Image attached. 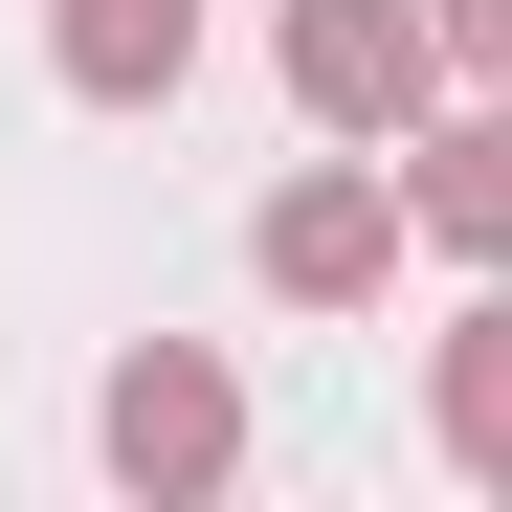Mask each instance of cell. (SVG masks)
I'll return each mask as SVG.
<instances>
[{
    "mask_svg": "<svg viewBox=\"0 0 512 512\" xmlns=\"http://www.w3.org/2000/svg\"><path fill=\"white\" fill-rule=\"evenodd\" d=\"M223 446H245V401H223L201 357H134V379H112V468H134V490H223Z\"/></svg>",
    "mask_w": 512,
    "mask_h": 512,
    "instance_id": "cell-1",
    "label": "cell"
},
{
    "mask_svg": "<svg viewBox=\"0 0 512 512\" xmlns=\"http://www.w3.org/2000/svg\"><path fill=\"white\" fill-rule=\"evenodd\" d=\"M379 245H401L379 179H290V201H268V290H290V312H357V290H379Z\"/></svg>",
    "mask_w": 512,
    "mask_h": 512,
    "instance_id": "cell-2",
    "label": "cell"
},
{
    "mask_svg": "<svg viewBox=\"0 0 512 512\" xmlns=\"http://www.w3.org/2000/svg\"><path fill=\"white\" fill-rule=\"evenodd\" d=\"M179 45H201V0H67V90H179Z\"/></svg>",
    "mask_w": 512,
    "mask_h": 512,
    "instance_id": "cell-4",
    "label": "cell"
},
{
    "mask_svg": "<svg viewBox=\"0 0 512 512\" xmlns=\"http://www.w3.org/2000/svg\"><path fill=\"white\" fill-rule=\"evenodd\" d=\"M423 45H468V67H512V0H423Z\"/></svg>",
    "mask_w": 512,
    "mask_h": 512,
    "instance_id": "cell-7",
    "label": "cell"
},
{
    "mask_svg": "<svg viewBox=\"0 0 512 512\" xmlns=\"http://www.w3.org/2000/svg\"><path fill=\"white\" fill-rule=\"evenodd\" d=\"M446 446H468V468H512V312L446 357Z\"/></svg>",
    "mask_w": 512,
    "mask_h": 512,
    "instance_id": "cell-6",
    "label": "cell"
},
{
    "mask_svg": "<svg viewBox=\"0 0 512 512\" xmlns=\"http://www.w3.org/2000/svg\"><path fill=\"white\" fill-rule=\"evenodd\" d=\"M290 90L312 112H423V23L401 0H290Z\"/></svg>",
    "mask_w": 512,
    "mask_h": 512,
    "instance_id": "cell-3",
    "label": "cell"
},
{
    "mask_svg": "<svg viewBox=\"0 0 512 512\" xmlns=\"http://www.w3.org/2000/svg\"><path fill=\"white\" fill-rule=\"evenodd\" d=\"M423 223L490 268V245H512V134H446V156H423Z\"/></svg>",
    "mask_w": 512,
    "mask_h": 512,
    "instance_id": "cell-5",
    "label": "cell"
}]
</instances>
